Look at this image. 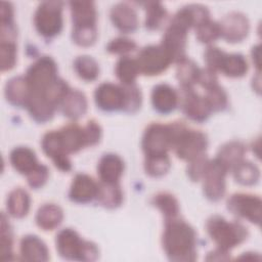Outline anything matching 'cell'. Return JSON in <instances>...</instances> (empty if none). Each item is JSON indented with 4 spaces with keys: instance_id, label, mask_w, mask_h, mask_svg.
<instances>
[{
    "instance_id": "cell-2",
    "label": "cell",
    "mask_w": 262,
    "mask_h": 262,
    "mask_svg": "<svg viewBox=\"0 0 262 262\" xmlns=\"http://www.w3.org/2000/svg\"><path fill=\"white\" fill-rule=\"evenodd\" d=\"M206 231L218 249L230 252L249 237L246 226L237 221H228L219 215L209 217L205 224Z\"/></svg>"
},
{
    "instance_id": "cell-22",
    "label": "cell",
    "mask_w": 262,
    "mask_h": 262,
    "mask_svg": "<svg viewBox=\"0 0 262 262\" xmlns=\"http://www.w3.org/2000/svg\"><path fill=\"white\" fill-rule=\"evenodd\" d=\"M19 257L25 261L43 262L49 260V250L39 236L27 234L19 242Z\"/></svg>"
},
{
    "instance_id": "cell-4",
    "label": "cell",
    "mask_w": 262,
    "mask_h": 262,
    "mask_svg": "<svg viewBox=\"0 0 262 262\" xmlns=\"http://www.w3.org/2000/svg\"><path fill=\"white\" fill-rule=\"evenodd\" d=\"M208 144V137L204 132L192 129L183 122L175 121V136L172 149L178 159L189 162L206 155Z\"/></svg>"
},
{
    "instance_id": "cell-15",
    "label": "cell",
    "mask_w": 262,
    "mask_h": 262,
    "mask_svg": "<svg viewBox=\"0 0 262 262\" xmlns=\"http://www.w3.org/2000/svg\"><path fill=\"white\" fill-rule=\"evenodd\" d=\"M43 152L51 159L54 166L61 172H69L72 169V163L69 155L64 151L59 139L57 130L46 132L41 139Z\"/></svg>"
},
{
    "instance_id": "cell-38",
    "label": "cell",
    "mask_w": 262,
    "mask_h": 262,
    "mask_svg": "<svg viewBox=\"0 0 262 262\" xmlns=\"http://www.w3.org/2000/svg\"><path fill=\"white\" fill-rule=\"evenodd\" d=\"M0 236V259L3 261L13 259V232L5 213H2L1 215Z\"/></svg>"
},
{
    "instance_id": "cell-45",
    "label": "cell",
    "mask_w": 262,
    "mask_h": 262,
    "mask_svg": "<svg viewBox=\"0 0 262 262\" xmlns=\"http://www.w3.org/2000/svg\"><path fill=\"white\" fill-rule=\"evenodd\" d=\"M208 161L209 159L206 157V155H203L196 159L189 161L186 167L187 177L193 182L201 181Z\"/></svg>"
},
{
    "instance_id": "cell-11",
    "label": "cell",
    "mask_w": 262,
    "mask_h": 262,
    "mask_svg": "<svg viewBox=\"0 0 262 262\" xmlns=\"http://www.w3.org/2000/svg\"><path fill=\"white\" fill-rule=\"evenodd\" d=\"M94 101L96 106L102 112H125L127 104L126 88L122 84L101 83L94 91Z\"/></svg>"
},
{
    "instance_id": "cell-6",
    "label": "cell",
    "mask_w": 262,
    "mask_h": 262,
    "mask_svg": "<svg viewBox=\"0 0 262 262\" xmlns=\"http://www.w3.org/2000/svg\"><path fill=\"white\" fill-rule=\"evenodd\" d=\"M62 7L61 1H44L39 4L34 13V26L40 36L51 39L61 32Z\"/></svg>"
},
{
    "instance_id": "cell-37",
    "label": "cell",
    "mask_w": 262,
    "mask_h": 262,
    "mask_svg": "<svg viewBox=\"0 0 262 262\" xmlns=\"http://www.w3.org/2000/svg\"><path fill=\"white\" fill-rule=\"evenodd\" d=\"M143 168L148 176L159 178L169 172L171 168V161L168 154L144 156Z\"/></svg>"
},
{
    "instance_id": "cell-9",
    "label": "cell",
    "mask_w": 262,
    "mask_h": 262,
    "mask_svg": "<svg viewBox=\"0 0 262 262\" xmlns=\"http://www.w3.org/2000/svg\"><path fill=\"white\" fill-rule=\"evenodd\" d=\"M228 170L215 158L208 161L201 181L204 195L212 202L220 201L226 191V175Z\"/></svg>"
},
{
    "instance_id": "cell-8",
    "label": "cell",
    "mask_w": 262,
    "mask_h": 262,
    "mask_svg": "<svg viewBox=\"0 0 262 262\" xmlns=\"http://www.w3.org/2000/svg\"><path fill=\"white\" fill-rule=\"evenodd\" d=\"M139 74L147 77L161 75L173 63L169 53L161 45H147L142 47L136 57Z\"/></svg>"
},
{
    "instance_id": "cell-20",
    "label": "cell",
    "mask_w": 262,
    "mask_h": 262,
    "mask_svg": "<svg viewBox=\"0 0 262 262\" xmlns=\"http://www.w3.org/2000/svg\"><path fill=\"white\" fill-rule=\"evenodd\" d=\"M124 169L123 159L113 152L103 155L97 163V175L99 180L104 183H119Z\"/></svg>"
},
{
    "instance_id": "cell-28",
    "label": "cell",
    "mask_w": 262,
    "mask_h": 262,
    "mask_svg": "<svg viewBox=\"0 0 262 262\" xmlns=\"http://www.w3.org/2000/svg\"><path fill=\"white\" fill-rule=\"evenodd\" d=\"M29 96V87L25 76H15L7 80L4 85L6 101L16 107H25Z\"/></svg>"
},
{
    "instance_id": "cell-17",
    "label": "cell",
    "mask_w": 262,
    "mask_h": 262,
    "mask_svg": "<svg viewBox=\"0 0 262 262\" xmlns=\"http://www.w3.org/2000/svg\"><path fill=\"white\" fill-rule=\"evenodd\" d=\"M152 108L161 115H169L179 104V93L171 85L166 83L157 84L150 94Z\"/></svg>"
},
{
    "instance_id": "cell-50",
    "label": "cell",
    "mask_w": 262,
    "mask_h": 262,
    "mask_svg": "<svg viewBox=\"0 0 262 262\" xmlns=\"http://www.w3.org/2000/svg\"><path fill=\"white\" fill-rule=\"evenodd\" d=\"M251 55H252V60L254 66L257 68L258 72H260V45L259 44L253 46Z\"/></svg>"
},
{
    "instance_id": "cell-40",
    "label": "cell",
    "mask_w": 262,
    "mask_h": 262,
    "mask_svg": "<svg viewBox=\"0 0 262 262\" xmlns=\"http://www.w3.org/2000/svg\"><path fill=\"white\" fill-rule=\"evenodd\" d=\"M195 37L199 42L207 45H212L216 40L221 38V31L219 23L211 18L203 21L194 28Z\"/></svg>"
},
{
    "instance_id": "cell-5",
    "label": "cell",
    "mask_w": 262,
    "mask_h": 262,
    "mask_svg": "<svg viewBox=\"0 0 262 262\" xmlns=\"http://www.w3.org/2000/svg\"><path fill=\"white\" fill-rule=\"evenodd\" d=\"M55 60L47 55L37 58L27 70L25 78L32 94L43 95L46 90L59 78Z\"/></svg>"
},
{
    "instance_id": "cell-47",
    "label": "cell",
    "mask_w": 262,
    "mask_h": 262,
    "mask_svg": "<svg viewBox=\"0 0 262 262\" xmlns=\"http://www.w3.org/2000/svg\"><path fill=\"white\" fill-rule=\"evenodd\" d=\"M196 84H199L201 87H203L206 90V89L218 84L217 74L207 68L201 69L200 73H199Z\"/></svg>"
},
{
    "instance_id": "cell-43",
    "label": "cell",
    "mask_w": 262,
    "mask_h": 262,
    "mask_svg": "<svg viewBox=\"0 0 262 262\" xmlns=\"http://www.w3.org/2000/svg\"><path fill=\"white\" fill-rule=\"evenodd\" d=\"M1 71L8 72L15 67L17 60L16 42H0Z\"/></svg>"
},
{
    "instance_id": "cell-30",
    "label": "cell",
    "mask_w": 262,
    "mask_h": 262,
    "mask_svg": "<svg viewBox=\"0 0 262 262\" xmlns=\"http://www.w3.org/2000/svg\"><path fill=\"white\" fill-rule=\"evenodd\" d=\"M123 191L119 183H104L99 181L96 201L105 209H117L123 203Z\"/></svg>"
},
{
    "instance_id": "cell-14",
    "label": "cell",
    "mask_w": 262,
    "mask_h": 262,
    "mask_svg": "<svg viewBox=\"0 0 262 262\" xmlns=\"http://www.w3.org/2000/svg\"><path fill=\"white\" fill-rule=\"evenodd\" d=\"M221 38L228 43H239L249 34L250 21L242 12L231 11L219 21Z\"/></svg>"
},
{
    "instance_id": "cell-42",
    "label": "cell",
    "mask_w": 262,
    "mask_h": 262,
    "mask_svg": "<svg viewBox=\"0 0 262 262\" xmlns=\"http://www.w3.org/2000/svg\"><path fill=\"white\" fill-rule=\"evenodd\" d=\"M97 39L96 27H79L73 28L72 40L75 44L81 47L92 46Z\"/></svg>"
},
{
    "instance_id": "cell-10",
    "label": "cell",
    "mask_w": 262,
    "mask_h": 262,
    "mask_svg": "<svg viewBox=\"0 0 262 262\" xmlns=\"http://www.w3.org/2000/svg\"><path fill=\"white\" fill-rule=\"evenodd\" d=\"M261 206L260 196L246 192L231 194L226 203L227 210L231 214L256 225H260L261 222Z\"/></svg>"
},
{
    "instance_id": "cell-16",
    "label": "cell",
    "mask_w": 262,
    "mask_h": 262,
    "mask_svg": "<svg viewBox=\"0 0 262 262\" xmlns=\"http://www.w3.org/2000/svg\"><path fill=\"white\" fill-rule=\"evenodd\" d=\"M99 182L85 173H78L73 178L69 189V199L76 204H88L96 201Z\"/></svg>"
},
{
    "instance_id": "cell-49",
    "label": "cell",
    "mask_w": 262,
    "mask_h": 262,
    "mask_svg": "<svg viewBox=\"0 0 262 262\" xmlns=\"http://www.w3.org/2000/svg\"><path fill=\"white\" fill-rule=\"evenodd\" d=\"M229 259H230L229 252L222 251L218 248L208 253V256L206 257V260H209V261H216V260L220 261V260H229Z\"/></svg>"
},
{
    "instance_id": "cell-31",
    "label": "cell",
    "mask_w": 262,
    "mask_h": 262,
    "mask_svg": "<svg viewBox=\"0 0 262 262\" xmlns=\"http://www.w3.org/2000/svg\"><path fill=\"white\" fill-rule=\"evenodd\" d=\"M115 74L122 85L136 84V79L140 75L136 59L130 55L121 56L115 66Z\"/></svg>"
},
{
    "instance_id": "cell-33",
    "label": "cell",
    "mask_w": 262,
    "mask_h": 262,
    "mask_svg": "<svg viewBox=\"0 0 262 262\" xmlns=\"http://www.w3.org/2000/svg\"><path fill=\"white\" fill-rule=\"evenodd\" d=\"M176 64V79L180 88H193V85L196 84L201 68L188 57L183 58Z\"/></svg>"
},
{
    "instance_id": "cell-35",
    "label": "cell",
    "mask_w": 262,
    "mask_h": 262,
    "mask_svg": "<svg viewBox=\"0 0 262 262\" xmlns=\"http://www.w3.org/2000/svg\"><path fill=\"white\" fill-rule=\"evenodd\" d=\"M73 67L76 75L85 82L95 81L99 76V64L92 56L80 55L76 57Z\"/></svg>"
},
{
    "instance_id": "cell-21",
    "label": "cell",
    "mask_w": 262,
    "mask_h": 262,
    "mask_svg": "<svg viewBox=\"0 0 262 262\" xmlns=\"http://www.w3.org/2000/svg\"><path fill=\"white\" fill-rule=\"evenodd\" d=\"M58 108L66 118L75 122L86 114L88 108L87 97L79 89L71 88Z\"/></svg>"
},
{
    "instance_id": "cell-29",
    "label": "cell",
    "mask_w": 262,
    "mask_h": 262,
    "mask_svg": "<svg viewBox=\"0 0 262 262\" xmlns=\"http://www.w3.org/2000/svg\"><path fill=\"white\" fill-rule=\"evenodd\" d=\"M247 151L246 145L237 140H231L222 144L217 152L216 159L229 171L244 160Z\"/></svg>"
},
{
    "instance_id": "cell-48",
    "label": "cell",
    "mask_w": 262,
    "mask_h": 262,
    "mask_svg": "<svg viewBox=\"0 0 262 262\" xmlns=\"http://www.w3.org/2000/svg\"><path fill=\"white\" fill-rule=\"evenodd\" d=\"M0 18L1 23L13 21V7L9 2L2 1L0 6Z\"/></svg>"
},
{
    "instance_id": "cell-3",
    "label": "cell",
    "mask_w": 262,
    "mask_h": 262,
    "mask_svg": "<svg viewBox=\"0 0 262 262\" xmlns=\"http://www.w3.org/2000/svg\"><path fill=\"white\" fill-rule=\"evenodd\" d=\"M55 248L58 255L67 260L94 261L99 256L97 246L83 239L73 228H63L55 236Z\"/></svg>"
},
{
    "instance_id": "cell-23",
    "label": "cell",
    "mask_w": 262,
    "mask_h": 262,
    "mask_svg": "<svg viewBox=\"0 0 262 262\" xmlns=\"http://www.w3.org/2000/svg\"><path fill=\"white\" fill-rule=\"evenodd\" d=\"M73 28L96 27L97 11L92 1H72L69 3Z\"/></svg>"
},
{
    "instance_id": "cell-13",
    "label": "cell",
    "mask_w": 262,
    "mask_h": 262,
    "mask_svg": "<svg viewBox=\"0 0 262 262\" xmlns=\"http://www.w3.org/2000/svg\"><path fill=\"white\" fill-rule=\"evenodd\" d=\"M188 30L172 19L163 35L161 45L169 53L173 63H177L186 56Z\"/></svg>"
},
{
    "instance_id": "cell-34",
    "label": "cell",
    "mask_w": 262,
    "mask_h": 262,
    "mask_svg": "<svg viewBox=\"0 0 262 262\" xmlns=\"http://www.w3.org/2000/svg\"><path fill=\"white\" fill-rule=\"evenodd\" d=\"M231 171L235 182L241 185H254L259 181L260 178L259 168L254 163L247 160L241 161L231 169Z\"/></svg>"
},
{
    "instance_id": "cell-26",
    "label": "cell",
    "mask_w": 262,
    "mask_h": 262,
    "mask_svg": "<svg viewBox=\"0 0 262 262\" xmlns=\"http://www.w3.org/2000/svg\"><path fill=\"white\" fill-rule=\"evenodd\" d=\"M249 70L246 57L241 53L223 52L218 64L217 74L221 73L228 78H242Z\"/></svg>"
},
{
    "instance_id": "cell-24",
    "label": "cell",
    "mask_w": 262,
    "mask_h": 262,
    "mask_svg": "<svg viewBox=\"0 0 262 262\" xmlns=\"http://www.w3.org/2000/svg\"><path fill=\"white\" fill-rule=\"evenodd\" d=\"M62 209L52 203H46L39 207L35 215L36 225L44 231H52L57 228L63 220Z\"/></svg>"
},
{
    "instance_id": "cell-36",
    "label": "cell",
    "mask_w": 262,
    "mask_h": 262,
    "mask_svg": "<svg viewBox=\"0 0 262 262\" xmlns=\"http://www.w3.org/2000/svg\"><path fill=\"white\" fill-rule=\"evenodd\" d=\"M145 5L144 26L148 31H158L166 23L168 12L161 2H147Z\"/></svg>"
},
{
    "instance_id": "cell-25",
    "label": "cell",
    "mask_w": 262,
    "mask_h": 262,
    "mask_svg": "<svg viewBox=\"0 0 262 262\" xmlns=\"http://www.w3.org/2000/svg\"><path fill=\"white\" fill-rule=\"evenodd\" d=\"M9 163L19 174L27 176L40 163L35 151L28 146H16L9 154Z\"/></svg>"
},
{
    "instance_id": "cell-1",
    "label": "cell",
    "mask_w": 262,
    "mask_h": 262,
    "mask_svg": "<svg viewBox=\"0 0 262 262\" xmlns=\"http://www.w3.org/2000/svg\"><path fill=\"white\" fill-rule=\"evenodd\" d=\"M162 247L170 261L193 262L198 258L196 232L179 217L165 220Z\"/></svg>"
},
{
    "instance_id": "cell-18",
    "label": "cell",
    "mask_w": 262,
    "mask_h": 262,
    "mask_svg": "<svg viewBox=\"0 0 262 262\" xmlns=\"http://www.w3.org/2000/svg\"><path fill=\"white\" fill-rule=\"evenodd\" d=\"M110 17L114 27L123 34H132L138 28L136 10L127 2L115 4L110 10Z\"/></svg>"
},
{
    "instance_id": "cell-7",
    "label": "cell",
    "mask_w": 262,
    "mask_h": 262,
    "mask_svg": "<svg viewBox=\"0 0 262 262\" xmlns=\"http://www.w3.org/2000/svg\"><path fill=\"white\" fill-rule=\"evenodd\" d=\"M174 136L175 122L149 124L145 128L141 139V148L144 156L168 154L172 149Z\"/></svg>"
},
{
    "instance_id": "cell-19",
    "label": "cell",
    "mask_w": 262,
    "mask_h": 262,
    "mask_svg": "<svg viewBox=\"0 0 262 262\" xmlns=\"http://www.w3.org/2000/svg\"><path fill=\"white\" fill-rule=\"evenodd\" d=\"M57 132L62 147L69 156L80 151L84 147H88L84 127H81L77 123H69L58 129Z\"/></svg>"
},
{
    "instance_id": "cell-41",
    "label": "cell",
    "mask_w": 262,
    "mask_h": 262,
    "mask_svg": "<svg viewBox=\"0 0 262 262\" xmlns=\"http://www.w3.org/2000/svg\"><path fill=\"white\" fill-rule=\"evenodd\" d=\"M105 49L111 54L127 56L137 49V44L125 36H120L112 39L107 43Z\"/></svg>"
},
{
    "instance_id": "cell-27",
    "label": "cell",
    "mask_w": 262,
    "mask_h": 262,
    "mask_svg": "<svg viewBox=\"0 0 262 262\" xmlns=\"http://www.w3.org/2000/svg\"><path fill=\"white\" fill-rule=\"evenodd\" d=\"M31 196L23 187L13 188L6 199V213L8 216L21 219L26 217L30 211Z\"/></svg>"
},
{
    "instance_id": "cell-12",
    "label": "cell",
    "mask_w": 262,
    "mask_h": 262,
    "mask_svg": "<svg viewBox=\"0 0 262 262\" xmlns=\"http://www.w3.org/2000/svg\"><path fill=\"white\" fill-rule=\"evenodd\" d=\"M179 104L183 115L195 123H203L209 119L210 111L204 96H201L193 88H179Z\"/></svg>"
},
{
    "instance_id": "cell-39",
    "label": "cell",
    "mask_w": 262,
    "mask_h": 262,
    "mask_svg": "<svg viewBox=\"0 0 262 262\" xmlns=\"http://www.w3.org/2000/svg\"><path fill=\"white\" fill-rule=\"evenodd\" d=\"M204 98L212 113L223 112L228 106L227 93L219 84L206 89Z\"/></svg>"
},
{
    "instance_id": "cell-46",
    "label": "cell",
    "mask_w": 262,
    "mask_h": 262,
    "mask_svg": "<svg viewBox=\"0 0 262 262\" xmlns=\"http://www.w3.org/2000/svg\"><path fill=\"white\" fill-rule=\"evenodd\" d=\"M84 130L88 146H94L100 141L102 136V130L100 125L95 120H89L84 126Z\"/></svg>"
},
{
    "instance_id": "cell-32",
    "label": "cell",
    "mask_w": 262,
    "mask_h": 262,
    "mask_svg": "<svg viewBox=\"0 0 262 262\" xmlns=\"http://www.w3.org/2000/svg\"><path fill=\"white\" fill-rule=\"evenodd\" d=\"M151 205L156 207L164 216L165 220L178 217L180 206L177 199L168 191H160L151 198Z\"/></svg>"
},
{
    "instance_id": "cell-44",
    "label": "cell",
    "mask_w": 262,
    "mask_h": 262,
    "mask_svg": "<svg viewBox=\"0 0 262 262\" xmlns=\"http://www.w3.org/2000/svg\"><path fill=\"white\" fill-rule=\"evenodd\" d=\"M26 178L28 185L32 189L42 188L49 178V169L46 165L39 164L32 172L26 176Z\"/></svg>"
}]
</instances>
